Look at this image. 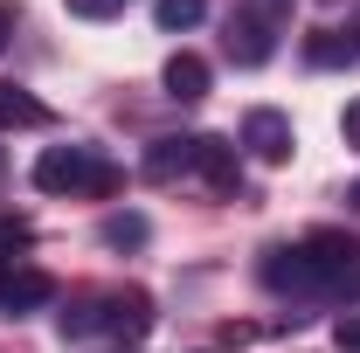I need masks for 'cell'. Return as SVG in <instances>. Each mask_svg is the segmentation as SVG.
I'll return each mask as SVG.
<instances>
[{
    "label": "cell",
    "instance_id": "cell-1",
    "mask_svg": "<svg viewBox=\"0 0 360 353\" xmlns=\"http://www.w3.org/2000/svg\"><path fill=\"white\" fill-rule=\"evenodd\" d=\"M35 187L42 194H118L125 174L111 160H97L90 146H49L42 160H35Z\"/></svg>",
    "mask_w": 360,
    "mask_h": 353
},
{
    "label": "cell",
    "instance_id": "cell-2",
    "mask_svg": "<svg viewBox=\"0 0 360 353\" xmlns=\"http://www.w3.org/2000/svg\"><path fill=\"white\" fill-rule=\"evenodd\" d=\"M298 257H305V270H312L319 291H340V284H347V270L360 264V243L347 236V229H312V236L298 243Z\"/></svg>",
    "mask_w": 360,
    "mask_h": 353
},
{
    "label": "cell",
    "instance_id": "cell-3",
    "mask_svg": "<svg viewBox=\"0 0 360 353\" xmlns=\"http://www.w3.org/2000/svg\"><path fill=\"white\" fill-rule=\"evenodd\" d=\"M243 146H250V160H264V167H284V160L298 153V132H291V118H284V111L257 104V111L243 118Z\"/></svg>",
    "mask_w": 360,
    "mask_h": 353
},
{
    "label": "cell",
    "instance_id": "cell-4",
    "mask_svg": "<svg viewBox=\"0 0 360 353\" xmlns=\"http://www.w3.org/2000/svg\"><path fill=\"white\" fill-rule=\"evenodd\" d=\"M56 298V277L49 270H35V264H7L0 270V312H35V305H49Z\"/></svg>",
    "mask_w": 360,
    "mask_h": 353
},
{
    "label": "cell",
    "instance_id": "cell-5",
    "mask_svg": "<svg viewBox=\"0 0 360 353\" xmlns=\"http://www.w3.org/2000/svg\"><path fill=\"white\" fill-rule=\"evenodd\" d=\"M160 84H167V97H174V104H201V97H208V63H201L194 49H180V56H167Z\"/></svg>",
    "mask_w": 360,
    "mask_h": 353
},
{
    "label": "cell",
    "instance_id": "cell-6",
    "mask_svg": "<svg viewBox=\"0 0 360 353\" xmlns=\"http://www.w3.org/2000/svg\"><path fill=\"white\" fill-rule=\"evenodd\" d=\"M194 160H201V132L194 139H153V146H146V180L194 174Z\"/></svg>",
    "mask_w": 360,
    "mask_h": 353
},
{
    "label": "cell",
    "instance_id": "cell-7",
    "mask_svg": "<svg viewBox=\"0 0 360 353\" xmlns=\"http://www.w3.org/2000/svg\"><path fill=\"white\" fill-rule=\"evenodd\" d=\"M194 174H208V187H215V194H236V187H243V160H236V146H222V139H201Z\"/></svg>",
    "mask_w": 360,
    "mask_h": 353
},
{
    "label": "cell",
    "instance_id": "cell-8",
    "mask_svg": "<svg viewBox=\"0 0 360 353\" xmlns=\"http://www.w3.org/2000/svg\"><path fill=\"white\" fill-rule=\"evenodd\" d=\"M264 284L270 291H319L305 257H298V243H291V250H264Z\"/></svg>",
    "mask_w": 360,
    "mask_h": 353
},
{
    "label": "cell",
    "instance_id": "cell-9",
    "mask_svg": "<svg viewBox=\"0 0 360 353\" xmlns=\"http://www.w3.org/2000/svg\"><path fill=\"white\" fill-rule=\"evenodd\" d=\"M354 56H360V42H354V35H340V28L305 35V63H312V70H347Z\"/></svg>",
    "mask_w": 360,
    "mask_h": 353
},
{
    "label": "cell",
    "instance_id": "cell-10",
    "mask_svg": "<svg viewBox=\"0 0 360 353\" xmlns=\"http://www.w3.org/2000/svg\"><path fill=\"white\" fill-rule=\"evenodd\" d=\"M270 35L264 28H257V21H243V14H236V21H229V63H243V70H257V63H270Z\"/></svg>",
    "mask_w": 360,
    "mask_h": 353
},
{
    "label": "cell",
    "instance_id": "cell-11",
    "mask_svg": "<svg viewBox=\"0 0 360 353\" xmlns=\"http://www.w3.org/2000/svg\"><path fill=\"white\" fill-rule=\"evenodd\" d=\"M0 125H7V132H14V125L35 132V125H49V104L28 97V90H14V84H0Z\"/></svg>",
    "mask_w": 360,
    "mask_h": 353
},
{
    "label": "cell",
    "instance_id": "cell-12",
    "mask_svg": "<svg viewBox=\"0 0 360 353\" xmlns=\"http://www.w3.org/2000/svg\"><path fill=\"white\" fill-rule=\"evenodd\" d=\"M146 326H153V298H146V291H111V333L139 340Z\"/></svg>",
    "mask_w": 360,
    "mask_h": 353
},
{
    "label": "cell",
    "instance_id": "cell-13",
    "mask_svg": "<svg viewBox=\"0 0 360 353\" xmlns=\"http://www.w3.org/2000/svg\"><path fill=\"white\" fill-rule=\"evenodd\" d=\"M153 229H146V215H104V229H97V243L104 250H139Z\"/></svg>",
    "mask_w": 360,
    "mask_h": 353
},
{
    "label": "cell",
    "instance_id": "cell-14",
    "mask_svg": "<svg viewBox=\"0 0 360 353\" xmlns=\"http://www.w3.org/2000/svg\"><path fill=\"white\" fill-rule=\"evenodd\" d=\"M97 326H111V298H77V305L63 312V333H70V340H84Z\"/></svg>",
    "mask_w": 360,
    "mask_h": 353
},
{
    "label": "cell",
    "instance_id": "cell-15",
    "mask_svg": "<svg viewBox=\"0 0 360 353\" xmlns=\"http://www.w3.org/2000/svg\"><path fill=\"white\" fill-rule=\"evenodd\" d=\"M201 14H208V0H153V21L180 35V28H201Z\"/></svg>",
    "mask_w": 360,
    "mask_h": 353
},
{
    "label": "cell",
    "instance_id": "cell-16",
    "mask_svg": "<svg viewBox=\"0 0 360 353\" xmlns=\"http://www.w3.org/2000/svg\"><path fill=\"white\" fill-rule=\"evenodd\" d=\"M236 14H243V21H257V28H264V35H277V28H284V21H291V0H243V7H236Z\"/></svg>",
    "mask_w": 360,
    "mask_h": 353
},
{
    "label": "cell",
    "instance_id": "cell-17",
    "mask_svg": "<svg viewBox=\"0 0 360 353\" xmlns=\"http://www.w3.org/2000/svg\"><path fill=\"white\" fill-rule=\"evenodd\" d=\"M28 243H35L28 222H21V215H0V257H14V250H28Z\"/></svg>",
    "mask_w": 360,
    "mask_h": 353
},
{
    "label": "cell",
    "instance_id": "cell-18",
    "mask_svg": "<svg viewBox=\"0 0 360 353\" xmlns=\"http://www.w3.org/2000/svg\"><path fill=\"white\" fill-rule=\"evenodd\" d=\"M63 7H70V14H84V21H111L125 0H63Z\"/></svg>",
    "mask_w": 360,
    "mask_h": 353
},
{
    "label": "cell",
    "instance_id": "cell-19",
    "mask_svg": "<svg viewBox=\"0 0 360 353\" xmlns=\"http://www.w3.org/2000/svg\"><path fill=\"white\" fill-rule=\"evenodd\" d=\"M333 347H340V353H360V319H340V326H333Z\"/></svg>",
    "mask_w": 360,
    "mask_h": 353
},
{
    "label": "cell",
    "instance_id": "cell-20",
    "mask_svg": "<svg viewBox=\"0 0 360 353\" xmlns=\"http://www.w3.org/2000/svg\"><path fill=\"white\" fill-rule=\"evenodd\" d=\"M340 139H347V146H354V153H360V97H354V104H347V111H340Z\"/></svg>",
    "mask_w": 360,
    "mask_h": 353
},
{
    "label": "cell",
    "instance_id": "cell-21",
    "mask_svg": "<svg viewBox=\"0 0 360 353\" xmlns=\"http://www.w3.org/2000/svg\"><path fill=\"white\" fill-rule=\"evenodd\" d=\"M340 298H354V305H360V264L347 270V284H340Z\"/></svg>",
    "mask_w": 360,
    "mask_h": 353
},
{
    "label": "cell",
    "instance_id": "cell-22",
    "mask_svg": "<svg viewBox=\"0 0 360 353\" xmlns=\"http://www.w3.org/2000/svg\"><path fill=\"white\" fill-rule=\"evenodd\" d=\"M7 35H14V7L0 0V49H7Z\"/></svg>",
    "mask_w": 360,
    "mask_h": 353
},
{
    "label": "cell",
    "instance_id": "cell-23",
    "mask_svg": "<svg viewBox=\"0 0 360 353\" xmlns=\"http://www.w3.org/2000/svg\"><path fill=\"white\" fill-rule=\"evenodd\" d=\"M347 208H360V180H354V187H347Z\"/></svg>",
    "mask_w": 360,
    "mask_h": 353
},
{
    "label": "cell",
    "instance_id": "cell-24",
    "mask_svg": "<svg viewBox=\"0 0 360 353\" xmlns=\"http://www.w3.org/2000/svg\"><path fill=\"white\" fill-rule=\"evenodd\" d=\"M354 35H360V21H354Z\"/></svg>",
    "mask_w": 360,
    "mask_h": 353
}]
</instances>
